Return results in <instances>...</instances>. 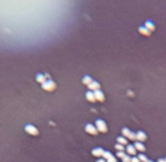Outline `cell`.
<instances>
[{
  "label": "cell",
  "instance_id": "cell-1",
  "mask_svg": "<svg viewBox=\"0 0 166 162\" xmlns=\"http://www.w3.org/2000/svg\"><path fill=\"white\" fill-rule=\"evenodd\" d=\"M96 128L101 131V132H106L107 131V126H106L105 122L103 120H97L96 121Z\"/></svg>",
  "mask_w": 166,
  "mask_h": 162
},
{
  "label": "cell",
  "instance_id": "cell-2",
  "mask_svg": "<svg viewBox=\"0 0 166 162\" xmlns=\"http://www.w3.org/2000/svg\"><path fill=\"white\" fill-rule=\"evenodd\" d=\"M145 27L148 29L149 31L152 32V31H155V25L154 24V22H152V21H147L145 22Z\"/></svg>",
  "mask_w": 166,
  "mask_h": 162
},
{
  "label": "cell",
  "instance_id": "cell-3",
  "mask_svg": "<svg viewBox=\"0 0 166 162\" xmlns=\"http://www.w3.org/2000/svg\"><path fill=\"white\" fill-rule=\"evenodd\" d=\"M25 130L27 133H30L32 135H36L38 133V130L36 129V128L33 126V125H27V126L25 127Z\"/></svg>",
  "mask_w": 166,
  "mask_h": 162
},
{
  "label": "cell",
  "instance_id": "cell-4",
  "mask_svg": "<svg viewBox=\"0 0 166 162\" xmlns=\"http://www.w3.org/2000/svg\"><path fill=\"white\" fill-rule=\"evenodd\" d=\"M138 30H139V33H140V34L144 35V36H150V34H151V32L149 31L145 26H140V27L138 28Z\"/></svg>",
  "mask_w": 166,
  "mask_h": 162
},
{
  "label": "cell",
  "instance_id": "cell-5",
  "mask_svg": "<svg viewBox=\"0 0 166 162\" xmlns=\"http://www.w3.org/2000/svg\"><path fill=\"white\" fill-rule=\"evenodd\" d=\"M94 97H95V99H97V100H99V101L104 100V94H103L100 90H95L94 91Z\"/></svg>",
  "mask_w": 166,
  "mask_h": 162
},
{
  "label": "cell",
  "instance_id": "cell-6",
  "mask_svg": "<svg viewBox=\"0 0 166 162\" xmlns=\"http://www.w3.org/2000/svg\"><path fill=\"white\" fill-rule=\"evenodd\" d=\"M86 129H87V131L88 132V133H91V134L95 135L96 133H97V130H96V128L93 126V125H91V124H88L87 127H86Z\"/></svg>",
  "mask_w": 166,
  "mask_h": 162
},
{
  "label": "cell",
  "instance_id": "cell-7",
  "mask_svg": "<svg viewBox=\"0 0 166 162\" xmlns=\"http://www.w3.org/2000/svg\"><path fill=\"white\" fill-rule=\"evenodd\" d=\"M124 134L125 135V136H127V138H129V139H131V140H135L136 139V135L135 134H133V133H131L130 131H129L128 129H124Z\"/></svg>",
  "mask_w": 166,
  "mask_h": 162
},
{
  "label": "cell",
  "instance_id": "cell-8",
  "mask_svg": "<svg viewBox=\"0 0 166 162\" xmlns=\"http://www.w3.org/2000/svg\"><path fill=\"white\" fill-rule=\"evenodd\" d=\"M88 87L91 88V89H94V90H98V88L100 87V85H98V82H91V84L88 85Z\"/></svg>",
  "mask_w": 166,
  "mask_h": 162
},
{
  "label": "cell",
  "instance_id": "cell-9",
  "mask_svg": "<svg viewBox=\"0 0 166 162\" xmlns=\"http://www.w3.org/2000/svg\"><path fill=\"white\" fill-rule=\"evenodd\" d=\"M136 139L139 141H145L146 140V135L143 133V132H138L137 134H136Z\"/></svg>",
  "mask_w": 166,
  "mask_h": 162
},
{
  "label": "cell",
  "instance_id": "cell-10",
  "mask_svg": "<svg viewBox=\"0 0 166 162\" xmlns=\"http://www.w3.org/2000/svg\"><path fill=\"white\" fill-rule=\"evenodd\" d=\"M92 153H93L94 156H101V155H103V153H104V151H103V150H101V148H95V150H93V151H92Z\"/></svg>",
  "mask_w": 166,
  "mask_h": 162
},
{
  "label": "cell",
  "instance_id": "cell-11",
  "mask_svg": "<svg viewBox=\"0 0 166 162\" xmlns=\"http://www.w3.org/2000/svg\"><path fill=\"white\" fill-rule=\"evenodd\" d=\"M126 151H127V153L131 154V155L135 154V153H136L135 147H133V146H128V147H127V148H126Z\"/></svg>",
  "mask_w": 166,
  "mask_h": 162
},
{
  "label": "cell",
  "instance_id": "cell-12",
  "mask_svg": "<svg viewBox=\"0 0 166 162\" xmlns=\"http://www.w3.org/2000/svg\"><path fill=\"white\" fill-rule=\"evenodd\" d=\"M135 148H136V150H138V151H145V147L143 146L141 143H136L135 144Z\"/></svg>",
  "mask_w": 166,
  "mask_h": 162
},
{
  "label": "cell",
  "instance_id": "cell-13",
  "mask_svg": "<svg viewBox=\"0 0 166 162\" xmlns=\"http://www.w3.org/2000/svg\"><path fill=\"white\" fill-rule=\"evenodd\" d=\"M87 97H88V99L89 101H91V102H93L94 101V99H95V97H94V93H91V92H88L87 93Z\"/></svg>",
  "mask_w": 166,
  "mask_h": 162
},
{
  "label": "cell",
  "instance_id": "cell-14",
  "mask_svg": "<svg viewBox=\"0 0 166 162\" xmlns=\"http://www.w3.org/2000/svg\"><path fill=\"white\" fill-rule=\"evenodd\" d=\"M83 82H84V84H86V85H89L92 82V80L89 77H85L84 80H83Z\"/></svg>",
  "mask_w": 166,
  "mask_h": 162
},
{
  "label": "cell",
  "instance_id": "cell-15",
  "mask_svg": "<svg viewBox=\"0 0 166 162\" xmlns=\"http://www.w3.org/2000/svg\"><path fill=\"white\" fill-rule=\"evenodd\" d=\"M118 142H119V143H121V144H124V145L127 144V141L125 140L124 137H119V138H118Z\"/></svg>",
  "mask_w": 166,
  "mask_h": 162
},
{
  "label": "cell",
  "instance_id": "cell-16",
  "mask_svg": "<svg viewBox=\"0 0 166 162\" xmlns=\"http://www.w3.org/2000/svg\"><path fill=\"white\" fill-rule=\"evenodd\" d=\"M139 160H140V161H144V162L149 161V160H148V158L146 157L145 155H143V154H140V155H139Z\"/></svg>",
  "mask_w": 166,
  "mask_h": 162
},
{
  "label": "cell",
  "instance_id": "cell-17",
  "mask_svg": "<svg viewBox=\"0 0 166 162\" xmlns=\"http://www.w3.org/2000/svg\"><path fill=\"white\" fill-rule=\"evenodd\" d=\"M103 155H104V157L106 158V159H109V158H110V157H112L111 153H108V151H106V153H103Z\"/></svg>",
  "mask_w": 166,
  "mask_h": 162
},
{
  "label": "cell",
  "instance_id": "cell-18",
  "mask_svg": "<svg viewBox=\"0 0 166 162\" xmlns=\"http://www.w3.org/2000/svg\"><path fill=\"white\" fill-rule=\"evenodd\" d=\"M122 161H124V162H131V159L128 156H126V155H125V156L122 158Z\"/></svg>",
  "mask_w": 166,
  "mask_h": 162
},
{
  "label": "cell",
  "instance_id": "cell-19",
  "mask_svg": "<svg viewBox=\"0 0 166 162\" xmlns=\"http://www.w3.org/2000/svg\"><path fill=\"white\" fill-rule=\"evenodd\" d=\"M117 155H118V157H121V158H124L125 156V154L122 153V151H119Z\"/></svg>",
  "mask_w": 166,
  "mask_h": 162
},
{
  "label": "cell",
  "instance_id": "cell-20",
  "mask_svg": "<svg viewBox=\"0 0 166 162\" xmlns=\"http://www.w3.org/2000/svg\"><path fill=\"white\" fill-rule=\"evenodd\" d=\"M116 148H117V150H119V151H124V147L121 146V145H117V146H116Z\"/></svg>",
  "mask_w": 166,
  "mask_h": 162
},
{
  "label": "cell",
  "instance_id": "cell-21",
  "mask_svg": "<svg viewBox=\"0 0 166 162\" xmlns=\"http://www.w3.org/2000/svg\"><path fill=\"white\" fill-rule=\"evenodd\" d=\"M107 162H117V161H116V159H115V157H110V158H109V159H108V161Z\"/></svg>",
  "mask_w": 166,
  "mask_h": 162
},
{
  "label": "cell",
  "instance_id": "cell-22",
  "mask_svg": "<svg viewBox=\"0 0 166 162\" xmlns=\"http://www.w3.org/2000/svg\"><path fill=\"white\" fill-rule=\"evenodd\" d=\"M131 162H140V160H139V158H132Z\"/></svg>",
  "mask_w": 166,
  "mask_h": 162
},
{
  "label": "cell",
  "instance_id": "cell-23",
  "mask_svg": "<svg viewBox=\"0 0 166 162\" xmlns=\"http://www.w3.org/2000/svg\"><path fill=\"white\" fill-rule=\"evenodd\" d=\"M158 162H165V159H159Z\"/></svg>",
  "mask_w": 166,
  "mask_h": 162
},
{
  "label": "cell",
  "instance_id": "cell-24",
  "mask_svg": "<svg viewBox=\"0 0 166 162\" xmlns=\"http://www.w3.org/2000/svg\"><path fill=\"white\" fill-rule=\"evenodd\" d=\"M97 162H105L104 160H102V159H100V160H98Z\"/></svg>",
  "mask_w": 166,
  "mask_h": 162
},
{
  "label": "cell",
  "instance_id": "cell-25",
  "mask_svg": "<svg viewBox=\"0 0 166 162\" xmlns=\"http://www.w3.org/2000/svg\"><path fill=\"white\" fill-rule=\"evenodd\" d=\"M147 162H152V161H147Z\"/></svg>",
  "mask_w": 166,
  "mask_h": 162
},
{
  "label": "cell",
  "instance_id": "cell-26",
  "mask_svg": "<svg viewBox=\"0 0 166 162\" xmlns=\"http://www.w3.org/2000/svg\"><path fill=\"white\" fill-rule=\"evenodd\" d=\"M165 162H166V158H165Z\"/></svg>",
  "mask_w": 166,
  "mask_h": 162
}]
</instances>
